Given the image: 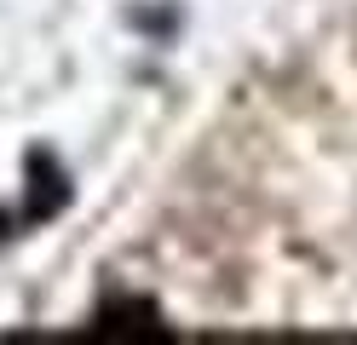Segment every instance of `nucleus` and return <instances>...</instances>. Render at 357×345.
I'll list each match as a JSON object with an SVG mask.
<instances>
[{"label":"nucleus","mask_w":357,"mask_h":345,"mask_svg":"<svg viewBox=\"0 0 357 345\" xmlns=\"http://www.w3.org/2000/svg\"><path fill=\"white\" fill-rule=\"evenodd\" d=\"M63 201H70V178H63V167L47 150H29V201H24V213H17V224L52 219Z\"/></svg>","instance_id":"nucleus-1"},{"label":"nucleus","mask_w":357,"mask_h":345,"mask_svg":"<svg viewBox=\"0 0 357 345\" xmlns=\"http://www.w3.org/2000/svg\"><path fill=\"white\" fill-rule=\"evenodd\" d=\"M98 328H162V311L150 305V299H104L93 311Z\"/></svg>","instance_id":"nucleus-2"}]
</instances>
